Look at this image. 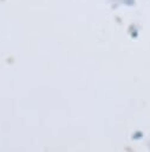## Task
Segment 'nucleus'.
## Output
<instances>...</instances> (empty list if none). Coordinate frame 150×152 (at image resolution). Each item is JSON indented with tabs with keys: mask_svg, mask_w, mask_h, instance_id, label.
I'll list each match as a JSON object with an SVG mask.
<instances>
[]
</instances>
